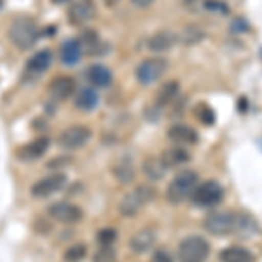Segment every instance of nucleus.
<instances>
[{"instance_id":"obj_16","label":"nucleus","mask_w":262,"mask_h":262,"mask_svg":"<svg viewBox=\"0 0 262 262\" xmlns=\"http://www.w3.org/2000/svg\"><path fill=\"white\" fill-rule=\"evenodd\" d=\"M156 243V232L152 229H142L137 231L129 238V248L135 253H145L149 252Z\"/></svg>"},{"instance_id":"obj_25","label":"nucleus","mask_w":262,"mask_h":262,"mask_svg":"<svg viewBox=\"0 0 262 262\" xmlns=\"http://www.w3.org/2000/svg\"><path fill=\"white\" fill-rule=\"evenodd\" d=\"M98 101H100V96H98V93H96V90H93V88H84V90L79 91L77 98H75V107L81 108V111L90 112L93 108H96Z\"/></svg>"},{"instance_id":"obj_32","label":"nucleus","mask_w":262,"mask_h":262,"mask_svg":"<svg viewBox=\"0 0 262 262\" xmlns=\"http://www.w3.org/2000/svg\"><path fill=\"white\" fill-rule=\"evenodd\" d=\"M93 262H116V252L112 250V247H101L95 253V260Z\"/></svg>"},{"instance_id":"obj_11","label":"nucleus","mask_w":262,"mask_h":262,"mask_svg":"<svg viewBox=\"0 0 262 262\" xmlns=\"http://www.w3.org/2000/svg\"><path fill=\"white\" fill-rule=\"evenodd\" d=\"M96 16V6L93 0H77L75 4H72L69 11V19L72 25H84Z\"/></svg>"},{"instance_id":"obj_24","label":"nucleus","mask_w":262,"mask_h":262,"mask_svg":"<svg viewBox=\"0 0 262 262\" xmlns=\"http://www.w3.org/2000/svg\"><path fill=\"white\" fill-rule=\"evenodd\" d=\"M221 262H252L253 255L250 250H247L245 247H227L221 250L219 253Z\"/></svg>"},{"instance_id":"obj_4","label":"nucleus","mask_w":262,"mask_h":262,"mask_svg":"<svg viewBox=\"0 0 262 262\" xmlns=\"http://www.w3.org/2000/svg\"><path fill=\"white\" fill-rule=\"evenodd\" d=\"M238 219L239 213L232 212H217L206 215V219L203 221V227L206 232L213 236H229L236 234L238 229Z\"/></svg>"},{"instance_id":"obj_7","label":"nucleus","mask_w":262,"mask_h":262,"mask_svg":"<svg viewBox=\"0 0 262 262\" xmlns=\"http://www.w3.org/2000/svg\"><path fill=\"white\" fill-rule=\"evenodd\" d=\"M90 140H91V129L88 126L75 124L61 131V135L58 137V145L65 150H77L86 145Z\"/></svg>"},{"instance_id":"obj_37","label":"nucleus","mask_w":262,"mask_h":262,"mask_svg":"<svg viewBox=\"0 0 262 262\" xmlns=\"http://www.w3.org/2000/svg\"><path fill=\"white\" fill-rule=\"evenodd\" d=\"M103 2H105V4H107V6H108V7H112V6H116V4H117V2H119V0H103Z\"/></svg>"},{"instance_id":"obj_23","label":"nucleus","mask_w":262,"mask_h":262,"mask_svg":"<svg viewBox=\"0 0 262 262\" xmlns=\"http://www.w3.org/2000/svg\"><path fill=\"white\" fill-rule=\"evenodd\" d=\"M180 91V84L177 81H168L164 82L161 88L158 90V95H156V107H166V105L173 103V100L179 96Z\"/></svg>"},{"instance_id":"obj_19","label":"nucleus","mask_w":262,"mask_h":262,"mask_svg":"<svg viewBox=\"0 0 262 262\" xmlns=\"http://www.w3.org/2000/svg\"><path fill=\"white\" fill-rule=\"evenodd\" d=\"M51 63H53V54H51V51H48V49L39 51V53H35L30 60H28L27 72L35 77V75L44 74V72L51 67Z\"/></svg>"},{"instance_id":"obj_18","label":"nucleus","mask_w":262,"mask_h":262,"mask_svg":"<svg viewBox=\"0 0 262 262\" xmlns=\"http://www.w3.org/2000/svg\"><path fill=\"white\" fill-rule=\"evenodd\" d=\"M112 175L116 177L117 182L128 185L135 180V177H137V168H135V164L129 158H121L114 163Z\"/></svg>"},{"instance_id":"obj_14","label":"nucleus","mask_w":262,"mask_h":262,"mask_svg":"<svg viewBox=\"0 0 262 262\" xmlns=\"http://www.w3.org/2000/svg\"><path fill=\"white\" fill-rule=\"evenodd\" d=\"M75 81L70 75H58L49 84V93L54 100H67L74 95Z\"/></svg>"},{"instance_id":"obj_38","label":"nucleus","mask_w":262,"mask_h":262,"mask_svg":"<svg viewBox=\"0 0 262 262\" xmlns=\"http://www.w3.org/2000/svg\"><path fill=\"white\" fill-rule=\"evenodd\" d=\"M196 2H198V0H184V4H185V6H187V7L194 6V4H196Z\"/></svg>"},{"instance_id":"obj_15","label":"nucleus","mask_w":262,"mask_h":262,"mask_svg":"<svg viewBox=\"0 0 262 262\" xmlns=\"http://www.w3.org/2000/svg\"><path fill=\"white\" fill-rule=\"evenodd\" d=\"M161 161L164 163V166H166V168L184 166V164H187L189 161H191V152L185 149V147H182V145L170 147V149L163 150Z\"/></svg>"},{"instance_id":"obj_22","label":"nucleus","mask_w":262,"mask_h":262,"mask_svg":"<svg viewBox=\"0 0 262 262\" xmlns=\"http://www.w3.org/2000/svg\"><path fill=\"white\" fill-rule=\"evenodd\" d=\"M168 168L164 166V163L161 161V158H147L142 164V171L152 182H159L164 179Z\"/></svg>"},{"instance_id":"obj_34","label":"nucleus","mask_w":262,"mask_h":262,"mask_svg":"<svg viewBox=\"0 0 262 262\" xmlns=\"http://www.w3.org/2000/svg\"><path fill=\"white\" fill-rule=\"evenodd\" d=\"M205 7L206 9H212V11H221V12H229V9L226 7V4L222 2H217V0H206L205 2Z\"/></svg>"},{"instance_id":"obj_12","label":"nucleus","mask_w":262,"mask_h":262,"mask_svg":"<svg viewBox=\"0 0 262 262\" xmlns=\"http://www.w3.org/2000/svg\"><path fill=\"white\" fill-rule=\"evenodd\" d=\"M51 145L49 138L48 137H39L35 138V140H32L30 143H27V145H23L21 149L18 150V158L19 161H25V163H32V161H37V159H40L42 156L48 152Z\"/></svg>"},{"instance_id":"obj_30","label":"nucleus","mask_w":262,"mask_h":262,"mask_svg":"<svg viewBox=\"0 0 262 262\" xmlns=\"http://www.w3.org/2000/svg\"><path fill=\"white\" fill-rule=\"evenodd\" d=\"M117 239V231L114 227H103L96 232V242L100 247H112Z\"/></svg>"},{"instance_id":"obj_29","label":"nucleus","mask_w":262,"mask_h":262,"mask_svg":"<svg viewBox=\"0 0 262 262\" xmlns=\"http://www.w3.org/2000/svg\"><path fill=\"white\" fill-rule=\"evenodd\" d=\"M81 48L84 53H88V54H96L98 53V44H100V39H98V35H96L95 32H84V35L81 37Z\"/></svg>"},{"instance_id":"obj_20","label":"nucleus","mask_w":262,"mask_h":262,"mask_svg":"<svg viewBox=\"0 0 262 262\" xmlns=\"http://www.w3.org/2000/svg\"><path fill=\"white\" fill-rule=\"evenodd\" d=\"M86 77L95 88H107L112 82V72L107 69L105 65L95 63L91 65L86 72Z\"/></svg>"},{"instance_id":"obj_3","label":"nucleus","mask_w":262,"mask_h":262,"mask_svg":"<svg viewBox=\"0 0 262 262\" xmlns=\"http://www.w3.org/2000/svg\"><path fill=\"white\" fill-rule=\"evenodd\" d=\"M9 39L19 49H28L39 39V27L32 18H19L11 23Z\"/></svg>"},{"instance_id":"obj_5","label":"nucleus","mask_w":262,"mask_h":262,"mask_svg":"<svg viewBox=\"0 0 262 262\" xmlns=\"http://www.w3.org/2000/svg\"><path fill=\"white\" fill-rule=\"evenodd\" d=\"M210 255V243L201 236H187L179 245L180 262H206Z\"/></svg>"},{"instance_id":"obj_36","label":"nucleus","mask_w":262,"mask_h":262,"mask_svg":"<svg viewBox=\"0 0 262 262\" xmlns=\"http://www.w3.org/2000/svg\"><path fill=\"white\" fill-rule=\"evenodd\" d=\"M242 28H248V25L245 23V19H243V18H239L238 21H234V25H232V30L242 32Z\"/></svg>"},{"instance_id":"obj_2","label":"nucleus","mask_w":262,"mask_h":262,"mask_svg":"<svg viewBox=\"0 0 262 262\" xmlns=\"http://www.w3.org/2000/svg\"><path fill=\"white\" fill-rule=\"evenodd\" d=\"M156 196V189L150 185H138L133 191H129L119 203V213L122 217H135L147 203H150Z\"/></svg>"},{"instance_id":"obj_35","label":"nucleus","mask_w":262,"mask_h":262,"mask_svg":"<svg viewBox=\"0 0 262 262\" xmlns=\"http://www.w3.org/2000/svg\"><path fill=\"white\" fill-rule=\"evenodd\" d=\"M152 2H154V0H131V4H133L137 9H147Z\"/></svg>"},{"instance_id":"obj_13","label":"nucleus","mask_w":262,"mask_h":262,"mask_svg":"<svg viewBox=\"0 0 262 262\" xmlns=\"http://www.w3.org/2000/svg\"><path fill=\"white\" fill-rule=\"evenodd\" d=\"M168 138L177 143V145H194L200 140L198 137V131L189 124H173L170 129H168Z\"/></svg>"},{"instance_id":"obj_28","label":"nucleus","mask_w":262,"mask_h":262,"mask_svg":"<svg viewBox=\"0 0 262 262\" xmlns=\"http://www.w3.org/2000/svg\"><path fill=\"white\" fill-rule=\"evenodd\" d=\"M88 255V247L84 243H74L63 253V259L67 262H81Z\"/></svg>"},{"instance_id":"obj_26","label":"nucleus","mask_w":262,"mask_h":262,"mask_svg":"<svg viewBox=\"0 0 262 262\" xmlns=\"http://www.w3.org/2000/svg\"><path fill=\"white\" fill-rule=\"evenodd\" d=\"M236 234L239 236H255L259 234V224H257L255 219L248 213H239L238 219V229H236Z\"/></svg>"},{"instance_id":"obj_33","label":"nucleus","mask_w":262,"mask_h":262,"mask_svg":"<svg viewBox=\"0 0 262 262\" xmlns=\"http://www.w3.org/2000/svg\"><path fill=\"white\" fill-rule=\"evenodd\" d=\"M152 262H173V257L168 250L159 248V250H156L154 255H152Z\"/></svg>"},{"instance_id":"obj_27","label":"nucleus","mask_w":262,"mask_h":262,"mask_svg":"<svg viewBox=\"0 0 262 262\" xmlns=\"http://www.w3.org/2000/svg\"><path fill=\"white\" fill-rule=\"evenodd\" d=\"M194 116H196L198 121L205 126H213L215 121H217L215 111L210 107L208 103H206V101H200V103H196V107H194Z\"/></svg>"},{"instance_id":"obj_8","label":"nucleus","mask_w":262,"mask_h":262,"mask_svg":"<svg viewBox=\"0 0 262 262\" xmlns=\"http://www.w3.org/2000/svg\"><path fill=\"white\" fill-rule=\"evenodd\" d=\"M166 69H168V63L166 60H163V58H147V60H143L140 65L137 67L135 75H137L138 82L149 86V84H154L156 81H159L164 75Z\"/></svg>"},{"instance_id":"obj_1","label":"nucleus","mask_w":262,"mask_h":262,"mask_svg":"<svg viewBox=\"0 0 262 262\" xmlns=\"http://www.w3.org/2000/svg\"><path fill=\"white\" fill-rule=\"evenodd\" d=\"M198 185V173L192 170H182L173 177V180L168 184L166 200L171 205H180L185 200L192 196L194 189Z\"/></svg>"},{"instance_id":"obj_31","label":"nucleus","mask_w":262,"mask_h":262,"mask_svg":"<svg viewBox=\"0 0 262 262\" xmlns=\"http://www.w3.org/2000/svg\"><path fill=\"white\" fill-rule=\"evenodd\" d=\"M203 37H205V32L203 30H200V28H196V27H187L182 32L180 40L187 46H192V44H196V42H200Z\"/></svg>"},{"instance_id":"obj_17","label":"nucleus","mask_w":262,"mask_h":262,"mask_svg":"<svg viewBox=\"0 0 262 262\" xmlns=\"http://www.w3.org/2000/svg\"><path fill=\"white\" fill-rule=\"evenodd\" d=\"M177 42V35L170 30H161L156 32L154 35L150 37L149 42H147V48L152 53H166L170 51Z\"/></svg>"},{"instance_id":"obj_10","label":"nucleus","mask_w":262,"mask_h":262,"mask_svg":"<svg viewBox=\"0 0 262 262\" xmlns=\"http://www.w3.org/2000/svg\"><path fill=\"white\" fill-rule=\"evenodd\" d=\"M65 185H67V177L60 171H54V173H51V175L44 177V179L37 180L35 184L32 185L30 192H32V196H35V198H49V196H53V194L63 191Z\"/></svg>"},{"instance_id":"obj_9","label":"nucleus","mask_w":262,"mask_h":262,"mask_svg":"<svg viewBox=\"0 0 262 262\" xmlns=\"http://www.w3.org/2000/svg\"><path fill=\"white\" fill-rule=\"evenodd\" d=\"M48 213L53 221L61 222V224H77V222H81L84 217L81 206L74 205V203H69V201L53 203L48 208Z\"/></svg>"},{"instance_id":"obj_6","label":"nucleus","mask_w":262,"mask_h":262,"mask_svg":"<svg viewBox=\"0 0 262 262\" xmlns=\"http://www.w3.org/2000/svg\"><path fill=\"white\" fill-rule=\"evenodd\" d=\"M192 203L200 208H212L217 206L224 198V187L215 180H206L196 185L192 192Z\"/></svg>"},{"instance_id":"obj_21","label":"nucleus","mask_w":262,"mask_h":262,"mask_svg":"<svg viewBox=\"0 0 262 262\" xmlns=\"http://www.w3.org/2000/svg\"><path fill=\"white\" fill-rule=\"evenodd\" d=\"M82 56V48H81V42L72 39L63 42L61 51H60V58L63 61V65L72 67V65H77L79 60Z\"/></svg>"}]
</instances>
